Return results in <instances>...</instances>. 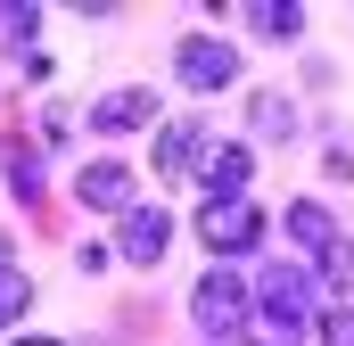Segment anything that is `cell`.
Instances as JSON below:
<instances>
[{"mask_svg":"<svg viewBox=\"0 0 354 346\" xmlns=\"http://www.w3.org/2000/svg\"><path fill=\"white\" fill-rule=\"evenodd\" d=\"M280 231H288V248H305V256H322V248L338 239V223H330V206H322V198H288Z\"/></svg>","mask_w":354,"mask_h":346,"instance_id":"ba28073f","label":"cell"},{"mask_svg":"<svg viewBox=\"0 0 354 346\" xmlns=\"http://www.w3.org/2000/svg\"><path fill=\"white\" fill-rule=\"evenodd\" d=\"M305 272H313V289H330L338 305H354V239H346V231H338V239H330L322 256L305 264Z\"/></svg>","mask_w":354,"mask_h":346,"instance_id":"8fae6325","label":"cell"},{"mask_svg":"<svg viewBox=\"0 0 354 346\" xmlns=\"http://www.w3.org/2000/svg\"><path fill=\"white\" fill-rule=\"evenodd\" d=\"M174 75H181V91H231L239 83V50L214 42V33H181L174 42Z\"/></svg>","mask_w":354,"mask_h":346,"instance_id":"3957f363","label":"cell"},{"mask_svg":"<svg viewBox=\"0 0 354 346\" xmlns=\"http://www.w3.org/2000/svg\"><path fill=\"white\" fill-rule=\"evenodd\" d=\"M25 305H33V272H25V264H0V330H8Z\"/></svg>","mask_w":354,"mask_h":346,"instance_id":"9a60e30c","label":"cell"},{"mask_svg":"<svg viewBox=\"0 0 354 346\" xmlns=\"http://www.w3.org/2000/svg\"><path fill=\"white\" fill-rule=\"evenodd\" d=\"M198 157H206V124H165V132H157V149H149V165L165 173V181L189 173Z\"/></svg>","mask_w":354,"mask_h":346,"instance_id":"30bf717a","label":"cell"},{"mask_svg":"<svg viewBox=\"0 0 354 346\" xmlns=\"http://www.w3.org/2000/svg\"><path fill=\"white\" fill-rule=\"evenodd\" d=\"M8 181H17V198L33 206V198H41V157H33V149H8Z\"/></svg>","mask_w":354,"mask_h":346,"instance_id":"2e32d148","label":"cell"},{"mask_svg":"<svg viewBox=\"0 0 354 346\" xmlns=\"http://www.w3.org/2000/svg\"><path fill=\"white\" fill-rule=\"evenodd\" d=\"M0 50H17V58L41 50V8H33V0H8V8H0Z\"/></svg>","mask_w":354,"mask_h":346,"instance_id":"4fadbf2b","label":"cell"},{"mask_svg":"<svg viewBox=\"0 0 354 346\" xmlns=\"http://www.w3.org/2000/svg\"><path fill=\"white\" fill-rule=\"evenodd\" d=\"M75 198H83L91 215H124V206H132V173L115 165V157H91V165L75 173Z\"/></svg>","mask_w":354,"mask_h":346,"instance_id":"52a82bcc","label":"cell"},{"mask_svg":"<svg viewBox=\"0 0 354 346\" xmlns=\"http://www.w3.org/2000/svg\"><path fill=\"white\" fill-rule=\"evenodd\" d=\"M198 239H206L214 256H248V248L264 239V215H256L248 198H206V215H198Z\"/></svg>","mask_w":354,"mask_h":346,"instance_id":"277c9868","label":"cell"},{"mask_svg":"<svg viewBox=\"0 0 354 346\" xmlns=\"http://www.w3.org/2000/svg\"><path fill=\"white\" fill-rule=\"evenodd\" d=\"M165 248H174V215L132 198V206L115 215V256L124 264H165Z\"/></svg>","mask_w":354,"mask_h":346,"instance_id":"5b68a950","label":"cell"},{"mask_svg":"<svg viewBox=\"0 0 354 346\" xmlns=\"http://www.w3.org/2000/svg\"><path fill=\"white\" fill-rule=\"evenodd\" d=\"M248 297H256V322H280V330H313V305H322V289H313V272L305 264H264L256 280H248Z\"/></svg>","mask_w":354,"mask_h":346,"instance_id":"6da1fadb","label":"cell"},{"mask_svg":"<svg viewBox=\"0 0 354 346\" xmlns=\"http://www.w3.org/2000/svg\"><path fill=\"white\" fill-rule=\"evenodd\" d=\"M198 173H206L214 198H248V181H256V149H239V140H206Z\"/></svg>","mask_w":354,"mask_h":346,"instance_id":"8992f818","label":"cell"},{"mask_svg":"<svg viewBox=\"0 0 354 346\" xmlns=\"http://www.w3.org/2000/svg\"><path fill=\"white\" fill-rule=\"evenodd\" d=\"M248 132L256 140H297V99L288 91H256L248 99Z\"/></svg>","mask_w":354,"mask_h":346,"instance_id":"7c38bea8","label":"cell"},{"mask_svg":"<svg viewBox=\"0 0 354 346\" xmlns=\"http://www.w3.org/2000/svg\"><path fill=\"white\" fill-rule=\"evenodd\" d=\"M248 313H256V297H248V280H239L231 264H214V272L189 289V322H198V330H206L214 346H239Z\"/></svg>","mask_w":354,"mask_h":346,"instance_id":"7a4b0ae2","label":"cell"},{"mask_svg":"<svg viewBox=\"0 0 354 346\" xmlns=\"http://www.w3.org/2000/svg\"><path fill=\"white\" fill-rule=\"evenodd\" d=\"M322 346H354V305H330L322 313Z\"/></svg>","mask_w":354,"mask_h":346,"instance_id":"e0dca14e","label":"cell"},{"mask_svg":"<svg viewBox=\"0 0 354 346\" xmlns=\"http://www.w3.org/2000/svg\"><path fill=\"white\" fill-rule=\"evenodd\" d=\"M248 25H256L264 42H297V33H305V8H297V0H256Z\"/></svg>","mask_w":354,"mask_h":346,"instance_id":"5bb4252c","label":"cell"},{"mask_svg":"<svg viewBox=\"0 0 354 346\" xmlns=\"http://www.w3.org/2000/svg\"><path fill=\"white\" fill-rule=\"evenodd\" d=\"M17 346H66V338H17Z\"/></svg>","mask_w":354,"mask_h":346,"instance_id":"ac0fdd59","label":"cell"},{"mask_svg":"<svg viewBox=\"0 0 354 346\" xmlns=\"http://www.w3.org/2000/svg\"><path fill=\"white\" fill-rule=\"evenodd\" d=\"M91 124H99V132H140V124H157V91H107V99H99V107H91Z\"/></svg>","mask_w":354,"mask_h":346,"instance_id":"9c48e42d","label":"cell"}]
</instances>
